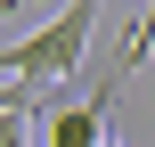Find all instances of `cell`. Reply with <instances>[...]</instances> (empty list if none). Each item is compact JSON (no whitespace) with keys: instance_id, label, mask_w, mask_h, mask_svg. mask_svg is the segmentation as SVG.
<instances>
[{"instance_id":"6da1fadb","label":"cell","mask_w":155,"mask_h":147,"mask_svg":"<svg viewBox=\"0 0 155 147\" xmlns=\"http://www.w3.org/2000/svg\"><path fill=\"white\" fill-rule=\"evenodd\" d=\"M90 33H98V0H65L41 33H25V41H8L0 49V74L8 82H57V74H74L82 57H90Z\"/></svg>"},{"instance_id":"7a4b0ae2","label":"cell","mask_w":155,"mask_h":147,"mask_svg":"<svg viewBox=\"0 0 155 147\" xmlns=\"http://www.w3.org/2000/svg\"><path fill=\"white\" fill-rule=\"evenodd\" d=\"M8 8H16V0H0V16H8Z\"/></svg>"}]
</instances>
